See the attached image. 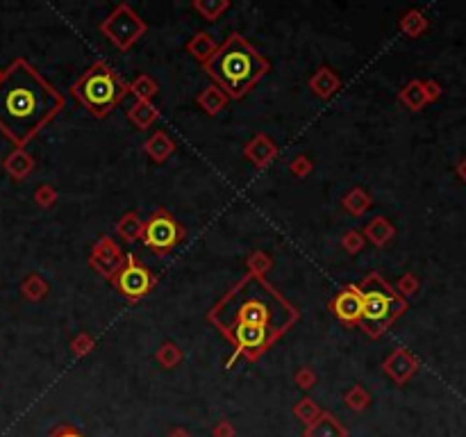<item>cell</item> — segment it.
Listing matches in <instances>:
<instances>
[{"label": "cell", "mask_w": 466, "mask_h": 437, "mask_svg": "<svg viewBox=\"0 0 466 437\" xmlns=\"http://www.w3.org/2000/svg\"><path fill=\"white\" fill-rule=\"evenodd\" d=\"M64 109V96L25 57L0 73V132L25 148Z\"/></svg>", "instance_id": "6da1fadb"}, {"label": "cell", "mask_w": 466, "mask_h": 437, "mask_svg": "<svg viewBox=\"0 0 466 437\" xmlns=\"http://www.w3.org/2000/svg\"><path fill=\"white\" fill-rule=\"evenodd\" d=\"M207 319L223 335L236 326H248L264 328L280 340L300 319V312L267 278L246 273L234 287L227 289V294L212 307Z\"/></svg>", "instance_id": "7a4b0ae2"}, {"label": "cell", "mask_w": 466, "mask_h": 437, "mask_svg": "<svg viewBox=\"0 0 466 437\" xmlns=\"http://www.w3.org/2000/svg\"><path fill=\"white\" fill-rule=\"evenodd\" d=\"M205 73L227 98L239 100L269 73V62L239 32L227 34L214 57L203 64Z\"/></svg>", "instance_id": "3957f363"}, {"label": "cell", "mask_w": 466, "mask_h": 437, "mask_svg": "<svg viewBox=\"0 0 466 437\" xmlns=\"http://www.w3.org/2000/svg\"><path fill=\"white\" fill-rule=\"evenodd\" d=\"M127 94V82L103 60L91 64L71 87V96L98 118L112 114Z\"/></svg>", "instance_id": "277c9868"}, {"label": "cell", "mask_w": 466, "mask_h": 437, "mask_svg": "<svg viewBox=\"0 0 466 437\" xmlns=\"http://www.w3.org/2000/svg\"><path fill=\"white\" fill-rule=\"evenodd\" d=\"M362 294V321L360 328L367 333L371 340L382 337L389 326L405 314L407 300L396 294V289L380 276V273H369L367 278L360 282Z\"/></svg>", "instance_id": "5b68a950"}, {"label": "cell", "mask_w": 466, "mask_h": 437, "mask_svg": "<svg viewBox=\"0 0 466 437\" xmlns=\"http://www.w3.org/2000/svg\"><path fill=\"white\" fill-rule=\"evenodd\" d=\"M109 41H112L118 50H130L132 46L148 32V23L134 12L127 3H118L103 23L98 25Z\"/></svg>", "instance_id": "8992f818"}, {"label": "cell", "mask_w": 466, "mask_h": 437, "mask_svg": "<svg viewBox=\"0 0 466 437\" xmlns=\"http://www.w3.org/2000/svg\"><path fill=\"white\" fill-rule=\"evenodd\" d=\"M185 235H187L185 226H182L167 207H160L143 221L141 242L148 246L150 251L167 255L185 240Z\"/></svg>", "instance_id": "52a82bcc"}, {"label": "cell", "mask_w": 466, "mask_h": 437, "mask_svg": "<svg viewBox=\"0 0 466 437\" xmlns=\"http://www.w3.org/2000/svg\"><path fill=\"white\" fill-rule=\"evenodd\" d=\"M109 282H112L123 298H127L130 303H136V300L146 298L155 289L157 276L134 253H125L123 267L118 269V273Z\"/></svg>", "instance_id": "ba28073f"}, {"label": "cell", "mask_w": 466, "mask_h": 437, "mask_svg": "<svg viewBox=\"0 0 466 437\" xmlns=\"http://www.w3.org/2000/svg\"><path fill=\"white\" fill-rule=\"evenodd\" d=\"M123 262H125L123 249L109 235H100L89 251V267L107 280H112L116 276L118 269L123 267Z\"/></svg>", "instance_id": "9c48e42d"}, {"label": "cell", "mask_w": 466, "mask_h": 437, "mask_svg": "<svg viewBox=\"0 0 466 437\" xmlns=\"http://www.w3.org/2000/svg\"><path fill=\"white\" fill-rule=\"evenodd\" d=\"M330 312L346 326H360L362 321V294L358 285H346L330 300Z\"/></svg>", "instance_id": "30bf717a"}, {"label": "cell", "mask_w": 466, "mask_h": 437, "mask_svg": "<svg viewBox=\"0 0 466 437\" xmlns=\"http://www.w3.org/2000/svg\"><path fill=\"white\" fill-rule=\"evenodd\" d=\"M382 369H385V373L396 382V385H405V382L416 373L418 360L405 349V346H398V349L391 351L389 358L382 362Z\"/></svg>", "instance_id": "8fae6325"}, {"label": "cell", "mask_w": 466, "mask_h": 437, "mask_svg": "<svg viewBox=\"0 0 466 437\" xmlns=\"http://www.w3.org/2000/svg\"><path fill=\"white\" fill-rule=\"evenodd\" d=\"M278 153H280L278 144L264 132H257L248 144L243 146V158L248 160L250 164H255L257 169H264L269 162L276 160Z\"/></svg>", "instance_id": "7c38bea8"}, {"label": "cell", "mask_w": 466, "mask_h": 437, "mask_svg": "<svg viewBox=\"0 0 466 437\" xmlns=\"http://www.w3.org/2000/svg\"><path fill=\"white\" fill-rule=\"evenodd\" d=\"M309 89L314 91V96L318 98H332L341 87V76L330 67H321L312 73V78L307 80Z\"/></svg>", "instance_id": "4fadbf2b"}, {"label": "cell", "mask_w": 466, "mask_h": 437, "mask_svg": "<svg viewBox=\"0 0 466 437\" xmlns=\"http://www.w3.org/2000/svg\"><path fill=\"white\" fill-rule=\"evenodd\" d=\"M3 169L7 171V176L16 180V182H23L27 176H32L34 171V158L25 148H14L12 153L7 155L3 160Z\"/></svg>", "instance_id": "5bb4252c"}, {"label": "cell", "mask_w": 466, "mask_h": 437, "mask_svg": "<svg viewBox=\"0 0 466 437\" xmlns=\"http://www.w3.org/2000/svg\"><path fill=\"white\" fill-rule=\"evenodd\" d=\"M305 437H348V431L332 412L323 410L316 422L305 426Z\"/></svg>", "instance_id": "9a60e30c"}, {"label": "cell", "mask_w": 466, "mask_h": 437, "mask_svg": "<svg viewBox=\"0 0 466 437\" xmlns=\"http://www.w3.org/2000/svg\"><path fill=\"white\" fill-rule=\"evenodd\" d=\"M362 235H364V240L367 242H371L373 246L382 249V246H387L396 237V228L387 216H373L371 221L364 226Z\"/></svg>", "instance_id": "2e32d148"}, {"label": "cell", "mask_w": 466, "mask_h": 437, "mask_svg": "<svg viewBox=\"0 0 466 437\" xmlns=\"http://www.w3.org/2000/svg\"><path fill=\"white\" fill-rule=\"evenodd\" d=\"M176 141L171 139V137L164 132V130H155L148 139H146V144H143V151H146V155L153 160V162H157V164H162V162H167L173 153H176Z\"/></svg>", "instance_id": "e0dca14e"}, {"label": "cell", "mask_w": 466, "mask_h": 437, "mask_svg": "<svg viewBox=\"0 0 466 437\" xmlns=\"http://www.w3.org/2000/svg\"><path fill=\"white\" fill-rule=\"evenodd\" d=\"M127 118L139 130H148V127L160 118V107L153 100H134L127 109Z\"/></svg>", "instance_id": "ac0fdd59"}, {"label": "cell", "mask_w": 466, "mask_h": 437, "mask_svg": "<svg viewBox=\"0 0 466 437\" xmlns=\"http://www.w3.org/2000/svg\"><path fill=\"white\" fill-rule=\"evenodd\" d=\"M187 53L194 57L196 62H200V64H207L209 60L214 57V53H216V48H218V43L214 41V36L209 34V32H196L191 39L187 41Z\"/></svg>", "instance_id": "d6986e66"}, {"label": "cell", "mask_w": 466, "mask_h": 437, "mask_svg": "<svg viewBox=\"0 0 466 437\" xmlns=\"http://www.w3.org/2000/svg\"><path fill=\"white\" fill-rule=\"evenodd\" d=\"M116 235L121 237L125 244H134L141 240L143 235V218L139 212H125L121 218L116 221Z\"/></svg>", "instance_id": "ffe728a7"}, {"label": "cell", "mask_w": 466, "mask_h": 437, "mask_svg": "<svg viewBox=\"0 0 466 437\" xmlns=\"http://www.w3.org/2000/svg\"><path fill=\"white\" fill-rule=\"evenodd\" d=\"M227 100H230V98H227L216 85H209V87H205V89L198 94L196 103H198V107L203 109L207 116H216V114L227 105Z\"/></svg>", "instance_id": "44dd1931"}, {"label": "cell", "mask_w": 466, "mask_h": 437, "mask_svg": "<svg viewBox=\"0 0 466 437\" xmlns=\"http://www.w3.org/2000/svg\"><path fill=\"white\" fill-rule=\"evenodd\" d=\"M341 207L353 216H364L373 207V198L367 189L362 187H353L348 194L341 198Z\"/></svg>", "instance_id": "7402d4cb"}, {"label": "cell", "mask_w": 466, "mask_h": 437, "mask_svg": "<svg viewBox=\"0 0 466 437\" xmlns=\"http://www.w3.org/2000/svg\"><path fill=\"white\" fill-rule=\"evenodd\" d=\"M398 100H400V103H403L407 109H412V112H418V109H423L428 103H430V100H428V96H425L423 80L407 82V85L400 89Z\"/></svg>", "instance_id": "603a6c76"}, {"label": "cell", "mask_w": 466, "mask_h": 437, "mask_svg": "<svg viewBox=\"0 0 466 437\" xmlns=\"http://www.w3.org/2000/svg\"><path fill=\"white\" fill-rule=\"evenodd\" d=\"M48 282H45L39 273H27V276L21 280V294L25 300H32V303H39L45 296H48Z\"/></svg>", "instance_id": "cb8c5ba5"}, {"label": "cell", "mask_w": 466, "mask_h": 437, "mask_svg": "<svg viewBox=\"0 0 466 437\" xmlns=\"http://www.w3.org/2000/svg\"><path fill=\"white\" fill-rule=\"evenodd\" d=\"M127 91L134 96V100H153L160 94V85L150 76L141 73V76H136L132 82H127Z\"/></svg>", "instance_id": "d4e9b609"}, {"label": "cell", "mask_w": 466, "mask_h": 437, "mask_svg": "<svg viewBox=\"0 0 466 437\" xmlns=\"http://www.w3.org/2000/svg\"><path fill=\"white\" fill-rule=\"evenodd\" d=\"M155 360H157L160 367H164V369H176L182 364V360H185V353H182V349L176 342L167 340L157 349V353H155Z\"/></svg>", "instance_id": "484cf974"}, {"label": "cell", "mask_w": 466, "mask_h": 437, "mask_svg": "<svg viewBox=\"0 0 466 437\" xmlns=\"http://www.w3.org/2000/svg\"><path fill=\"white\" fill-rule=\"evenodd\" d=\"M227 7H230L227 0H194V3H191V9L209 23L216 21V18H221V14Z\"/></svg>", "instance_id": "4316f807"}, {"label": "cell", "mask_w": 466, "mask_h": 437, "mask_svg": "<svg viewBox=\"0 0 466 437\" xmlns=\"http://www.w3.org/2000/svg\"><path fill=\"white\" fill-rule=\"evenodd\" d=\"M400 30L407 36H421L428 30V18L418 9H409V12L400 18Z\"/></svg>", "instance_id": "83f0119b"}, {"label": "cell", "mask_w": 466, "mask_h": 437, "mask_svg": "<svg viewBox=\"0 0 466 437\" xmlns=\"http://www.w3.org/2000/svg\"><path fill=\"white\" fill-rule=\"evenodd\" d=\"M246 269H248V276L264 278L273 269V258L264 251H255L246 258Z\"/></svg>", "instance_id": "f1b7e54d"}, {"label": "cell", "mask_w": 466, "mask_h": 437, "mask_svg": "<svg viewBox=\"0 0 466 437\" xmlns=\"http://www.w3.org/2000/svg\"><path fill=\"white\" fill-rule=\"evenodd\" d=\"M344 403L348 405L353 412H364L371 405V394L364 385H353L348 391L344 394Z\"/></svg>", "instance_id": "f546056e"}, {"label": "cell", "mask_w": 466, "mask_h": 437, "mask_svg": "<svg viewBox=\"0 0 466 437\" xmlns=\"http://www.w3.org/2000/svg\"><path fill=\"white\" fill-rule=\"evenodd\" d=\"M323 410L316 405V401L314 398H309V396H305V398H300L298 403L294 405V415H296V419L298 422H303L305 426H309L312 422H316L318 419V415H321Z\"/></svg>", "instance_id": "4dcf8cb0"}, {"label": "cell", "mask_w": 466, "mask_h": 437, "mask_svg": "<svg viewBox=\"0 0 466 437\" xmlns=\"http://www.w3.org/2000/svg\"><path fill=\"white\" fill-rule=\"evenodd\" d=\"M32 198L41 209H50V207H55V203H57V189H55L50 182H43V185L34 189Z\"/></svg>", "instance_id": "1f68e13d"}, {"label": "cell", "mask_w": 466, "mask_h": 437, "mask_svg": "<svg viewBox=\"0 0 466 437\" xmlns=\"http://www.w3.org/2000/svg\"><path fill=\"white\" fill-rule=\"evenodd\" d=\"M94 349H96V340L94 335L89 333H78L71 340V353L76 355V358H85V355H89Z\"/></svg>", "instance_id": "d6a6232c"}, {"label": "cell", "mask_w": 466, "mask_h": 437, "mask_svg": "<svg viewBox=\"0 0 466 437\" xmlns=\"http://www.w3.org/2000/svg\"><path fill=\"white\" fill-rule=\"evenodd\" d=\"M364 246H367V240H364L362 230H346V235L341 237V249L351 255L360 253Z\"/></svg>", "instance_id": "836d02e7"}, {"label": "cell", "mask_w": 466, "mask_h": 437, "mask_svg": "<svg viewBox=\"0 0 466 437\" xmlns=\"http://www.w3.org/2000/svg\"><path fill=\"white\" fill-rule=\"evenodd\" d=\"M396 294L403 296L407 300V296H414L418 291V278L414 276V273H405V276H400L398 282H396Z\"/></svg>", "instance_id": "e575fe53"}, {"label": "cell", "mask_w": 466, "mask_h": 437, "mask_svg": "<svg viewBox=\"0 0 466 437\" xmlns=\"http://www.w3.org/2000/svg\"><path fill=\"white\" fill-rule=\"evenodd\" d=\"M294 382L300 387V389H312L316 382H318V376H316V371L312 369V367H300L296 373H294Z\"/></svg>", "instance_id": "d590c367"}, {"label": "cell", "mask_w": 466, "mask_h": 437, "mask_svg": "<svg viewBox=\"0 0 466 437\" xmlns=\"http://www.w3.org/2000/svg\"><path fill=\"white\" fill-rule=\"evenodd\" d=\"M289 171H291V176L305 178V176H309V173L314 171V164H312V160H309V158H305V155H298V158H294V160L289 162Z\"/></svg>", "instance_id": "8d00e7d4"}, {"label": "cell", "mask_w": 466, "mask_h": 437, "mask_svg": "<svg viewBox=\"0 0 466 437\" xmlns=\"http://www.w3.org/2000/svg\"><path fill=\"white\" fill-rule=\"evenodd\" d=\"M234 435H236L234 426L227 422V419H218L212 426V437H234Z\"/></svg>", "instance_id": "74e56055"}, {"label": "cell", "mask_w": 466, "mask_h": 437, "mask_svg": "<svg viewBox=\"0 0 466 437\" xmlns=\"http://www.w3.org/2000/svg\"><path fill=\"white\" fill-rule=\"evenodd\" d=\"M50 437H85L76 426H66V424H62V426H57L55 431L50 433Z\"/></svg>", "instance_id": "f35d334b"}, {"label": "cell", "mask_w": 466, "mask_h": 437, "mask_svg": "<svg viewBox=\"0 0 466 437\" xmlns=\"http://www.w3.org/2000/svg\"><path fill=\"white\" fill-rule=\"evenodd\" d=\"M423 89H425L428 100H437V98L442 96V87L437 85L435 80H423Z\"/></svg>", "instance_id": "ab89813d"}, {"label": "cell", "mask_w": 466, "mask_h": 437, "mask_svg": "<svg viewBox=\"0 0 466 437\" xmlns=\"http://www.w3.org/2000/svg\"><path fill=\"white\" fill-rule=\"evenodd\" d=\"M169 437H191V433L187 431V428H173V431L169 433Z\"/></svg>", "instance_id": "60d3db41"}, {"label": "cell", "mask_w": 466, "mask_h": 437, "mask_svg": "<svg viewBox=\"0 0 466 437\" xmlns=\"http://www.w3.org/2000/svg\"><path fill=\"white\" fill-rule=\"evenodd\" d=\"M458 176H460V178H462V180L466 182V158L462 160V164H460V167H458Z\"/></svg>", "instance_id": "b9f144b4"}, {"label": "cell", "mask_w": 466, "mask_h": 437, "mask_svg": "<svg viewBox=\"0 0 466 437\" xmlns=\"http://www.w3.org/2000/svg\"><path fill=\"white\" fill-rule=\"evenodd\" d=\"M0 73H3V71H0Z\"/></svg>", "instance_id": "7bdbcfd3"}]
</instances>
